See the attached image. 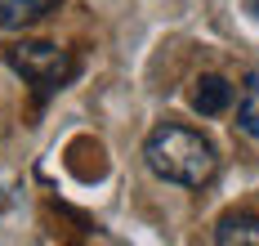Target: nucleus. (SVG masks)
Segmentation results:
<instances>
[{
  "label": "nucleus",
  "instance_id": "f257e3e1",
  "mask_svg": "<svg viewBox=\"0 0 259 246\" xmlns=\"http://www.w3.org/2000/svg\"><path fill=\"white\" fill-rule=\"evenodd\" d=\"M143 161L156 179L179 184V188H206L219 170V152L201 130L179 126V121H161L148 143H143Z\"/></svg>",
  "mask_w": 259,
  "mask_h": 246
},
{
  "label": "nucleus",
  "instance_id": "f03ea898",
  "mask_svg": "<svg viewBox=\"0 0 259 246\" xmlns=\"http://www.w3.org/2000/svg\"><path fill=\"white\" fill-rule=\"evenodd\" d=\"M5 58L31 85L36 103H45L50 94H58L63 85L76 76V58L67 54V50H58V45H45V40H18V45L5 50Z\"/></svg>",
  "mask_w": 259,
  "mask_h": 246
},
{
  "label": "nucleus",
  "instance_id": "7ed1b4c3",
  "mask_svg": "<svg viewBox=\"0 0 259 246\" xmlns=\"http://www.w3.org/2000/svg\"><path fill=\"white\" fill-rule=\"evenodd\" d=\"M188 99H192V108L201 112V116H224V112L233 108V85L224 81V76H197V81H192V94H188Z\"/></svg>",
  "mask_w": 259,
  "mask_h": 246
},
{
  "label": "nucleus",
  "instance_id": "20e7f679",
  "mask_svg": "<svg viewBox=\"0 0 259 246\" xmlns=\"http://www.w3.org/2000/svg\"><path fill=\"white\" fill-rule=\"evenodd\" d=\"M214 242L219 246H259V215L255 211H233L214 224Z\"/></svg>",
  "mask_w": 259,
  "mask_h": 246
},
{
  "label": "nucleus",
  "instance_id": "39448f33",
  "mask_svg": "<svg viewBox=\"0 0 259 246\" xmlns=\"http://www.w3.org/2000/svg\"><path fill=\"white\" fill-rule=\"evenodd\" d=\"M54 9H58V0H0V27H9V31L31 27Z\"/></svg>",
  "mask_w": 259,
  "mask_h": 246
},
{
  "label": "nucleus",
  "instance_id": "423d86ee",
  "mask_svg": "<svg viewBox=\"0 0 259 246\" xmlns=\"http://www.w3.org/2000/svg\"><path fill=\"white\" fill-rule=\"evenodd\" d=\"M237 130L246 139H259V72H250L237 94Z\"/></svg>",
  "mask_w": 259,
  "mask_h": 246
},
{
  "label": "nucleus",
  "instance_id": "0eeeda50",
  "mask_svg": "<svg viewBox=\"0 0 259 246\" xmlns=\"http://www.w3.org/2000/svg\"><path fill=\"white\" fill-rule=\"evenodd\" d=\"M250 9H255V14H259V0H250Z\"/></svg>",
  "mask_w": 259,
  "mask_h": 246
}]
</instances>
